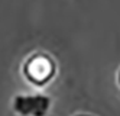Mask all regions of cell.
Segmentation results:
<instances>
[{"mask_svg": "<svg viewBox=\"0 0 120 116\" xmlns=\"http://www.w3.org/2000/svg\"><path fill=\"white\" fill-rule=\"evenodd\" d=\"M20 74L28 84L42 90L56 78L58 64L55 58L48 52L35 51L23 60L20 65Z\"/></svg>", "mask_w": 120, "mask_h": 116, "instance_id": "obj_1", "label": "cell"}, {"mask_svg": "<svg viewBox=\"0 0 120 116\" xmlns=\"http://www.w3.org/2000/svg\"><path fill=\"white\" fill-rule=\"evenodd\" d=\"M54 100L45 93H18L12 99V110L16 116H48Z\"/></svg>", "mask_w": 120, "mask_h": 116, "instance_id": "obj_2", "label": "cell"}, {"mask_svg": "<svg viewBox=\"0 0 120 116\" xmlns=\"http://www.w3.org/2000/svg\"><path fill=\"white\" fill-rule=\"evenodd\" d=\"M116 83H117V86L120 88V68L117 70V74H116Z\"/></svg>", "mask_w": 120, "mask_h": 116, "instance_id": "obj_3", "label": "cell"}, {"mask_svg": "<svg viewBox=\"0 0 120 116\" xmlns=\"http://www.w3.org/2000/svg\"><path fill=\"white\" fill-rule=\"evenodd\" d=\"M74 116H94V115H91V113H77Z\"/></svg>", "mask_w": 120, "mask_h": 116, "instance_id": "obj_4", "label": "cell"}]
</instances>
